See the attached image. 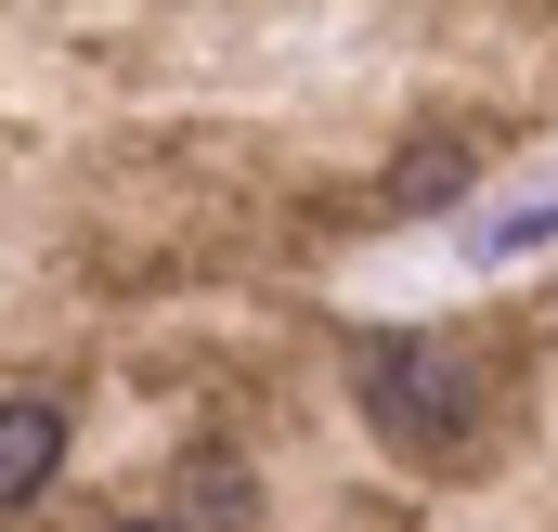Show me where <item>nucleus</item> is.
I'll return each instance as SVG.
<instances>
[{"label": "nucleus", "instance_id": "1", "mask_svg": "<svg viewBox=\"0 0 558 532\" xmlns=\"http://www.w3.org/2000/svg\"><path fill=\"white\" fill-rule=\"evenodd\" d=\"M351 390H364V415H377V442H403V455H441V442L481 415V377H468L454 338H364Z\"/></svg>", "mask_w": 558, "mask_h": 532}, {"label": "nucleus", "instance_id": "2", "mask_svg": "<svg viewBox=\"0 0 558 532\" xmlns=\"http://www.w3.org/2000/svg\"><path fill=\"white\" fill-rule=\"evenodd\" d=\"M52 455H65V428H52V402H13V415H0V507H39V481H52Z\"/></svg>", "mask_w": 558, "mask_h": 532}, {"label": "nucleus", "instance_id": "3", "mask_svg": "<svg viewBox=\"0 0 558 532\" xmlns=\"http://www.w3.org/2000/svg\"><path fill=\"white\" fill-rule=\"evenodd\" d=\"M454 182H468V143H416V156L390 169V208H441Z\"/></svg>", "mask_w": 558, "mask_h": 532}]
</instances>
